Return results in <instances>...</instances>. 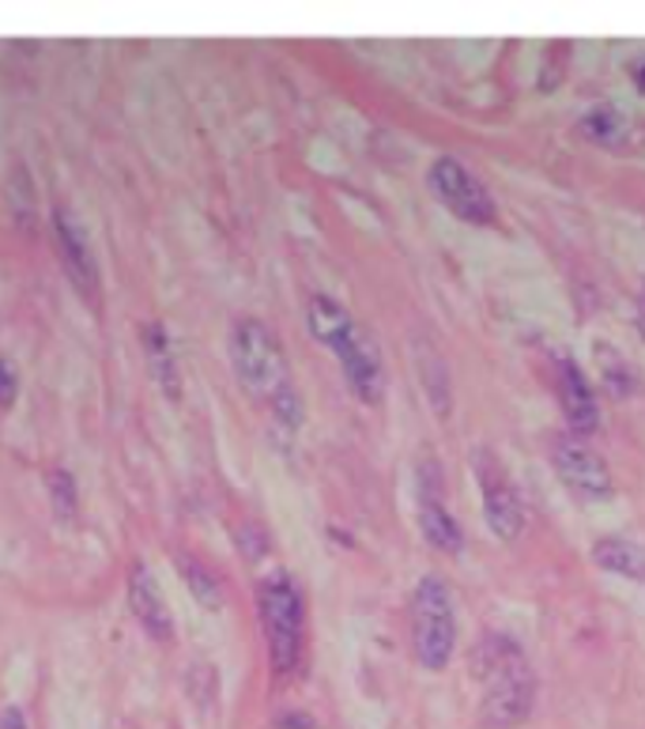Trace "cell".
Returning <instances> with one entry per match:
<instances>
[{
    "label": "cell",
    "instance_id": "6da1fadb",
    "mask_svg": "<svg viewBox=\"0 0 645 729\" xmlns=\"http://www.w3.org/2000/svg\"><path fill=\"white\" fill-rule=\"evenodd\" d=\"M472 680L480 688V722L488 729H514L536 707V673L517 639L483 631L472 650Z\"/></svg>",
    "mask_w": 645,
    "mask_h": 729
},
{
    "label": "cell",
    "instance_id": "7a4b0ae2",
    "mask_svg": "<svg viewBox=\"0 0 645 729\" xmlns=\"http://www.w3.org/2000/svg\"><path fill=\"white\" fill-rule=\"evenodd\" d=\"M230 367H235L238 382L253 393V398L268 401L273 416L283 427H299L302 419V398L291 386L287 375V355L276 340V332L257 318H242L230 329Z\"/></svg>",
    "mask_w": 645,
    "mask_h": 729
},
{
    "label": "cell",
    "instance_id": "3957f363",
    "mask_svg": "<svg viewBox=\"0 0 645 729\" xmlns=\"http://www.w3.org/2000/svg\"><path fill=\"white\" fill-rule=\"evenodd\" d=\"M257 613L268 643V662L280 677H291L302 665V650H306V608H302V593L291 582V575L276 570V575L261 578Z\"/></svg>",
    "mask_w": 645,
    "mask_h": 729
},
{
    "label": "cell",
    "instance_id": "277c9868",
    "mask_svg": "<svg viewBox=\"0 0 645 729\" xmlns=\"http://www.w3.org/2000/svg\"><path fill=\"white\" fill-rule=\"evenodd\" d=\"M412 654L430 673H442L450 665L453 650H457V616H453V601L442 578L423 575L412 593Z\"/></svg>",
    "mask_w": 645,
    "mask_h": 729
},
{
    "label": "cell",
    "instance_id": "5b68a950",
    "mask_svg": "<svg viewBox=\"0 0 645 729\" xmlns=\"http://www.w3.org/2000/svg\"><path fill=\"white\" fill-rule=\"evenodd\" d=\"M430 189H434L438 201H442L457 219H465V224L491 227L498 219V204H495V197L488 193V186H483L468 166H460L453 160V155L434 160V166H430Z\"/></svg>",
    "mask_w": 645,
    "mask_h": 729
},
{
    "label": "cell",
    "instance_id": "8992f818",
    "mask_svg": "<svg viewBox=\"0 0 645 729\" xmlns=\"http://www.w3.org/2000/svg\"><path fill=\"white\" fill-rule=\"evenodd\" d=\"M552 465L559 473V480L573 495L585 503H604L616 495V477H611L608 462L600 457V450L589 447V439L578 435H559L552 450Z\"/></svg>",
    "mask_w": 645,
    "mask_h": 729
},
{
    "label": "cell",
    "instance_id": "52a82bcc",
    "mask_svg": "<svg viewBox=\"0 0 645 729\" xmlns=\"http://www.w3.org/2000/svg\"><path fill=\"white\" fill-rule=\"evenodd\" d=\"M340 360V370H344L347 386L363 405H378L381 393H385V363H381V348L363 325H352L344 337L332 344Z\"/></svg>",
    "mask_w": 645,
    "mask_h": 729
},
{
    "label": "cell",
    "instance_id": "ba28073f",
    "mask_svg": "<svg viewBox=\"0 0 645 729\" xmlns=\"http://www.w3.org/2000/svg\"><path fill=\"white\" fill-rule=\"evenodd\" d=\"M53 242H58L61 268H65V276L72 280V288L79 291V299H84L87 306H94V311H99V306H102L99 265H94L91 242H87V235L79 231L76 216H72V212H65V209L53 212Z\"/></svg>",
    "mask_w": 645,
    "mask_h": 729
},
{
    "label": "cell",
    "instance_id": "9c48e42d",
    "mask_svg": "<svg viewBox=\"0 0 645 729\" xmlns=\"http://www.w3.org/2000/svg\"><path fill=\"white\" fill-rule=\"evenodd\" d=\"M476 477H480L483 518H488L491 533L502 537V541H514V537H521L524 506H521V495H517L514 480L506 477V469H502L495 457L480 454V462H476Z\"/></svg>",
    "mask_w": 645,
    "mask_h": 729
},
{
    "label": "cell",
    "instance_id": "30bf717a",
    "mask_svg": "<svg viewBox=\"0 0 645 729\" xmlns=\"http://www.w3.org/2000/svg\"><path fill=\"white\" fill-rule=\"evenodd\" d=\"M419 529H423L427 544H434L445 556H457L465 549V533H460V521L453 518V511L442 499V473L438 462L419 465Z\"/></svg>",
    "mask_w": 645,
    "mask_h": 729
},
{
    "label": "cell",
    "instance_id": "8fae6325",
    "mask_svg": "<svg viewBox=\"0 0 645 729\" xmlns=\"http://www.w3.org/2000/svg\"><path fill=\"white\" fill-rule=\"evenodd\" d=\"M555 390H559V405L570 424V435L589 439L596 431V424H600V409H596L593 386H589V378L581 375V367L573 360L555 363Z\"/></svg>",
    "mask_w": 645,
    "mask_h": 729
},
{
    "label": "cell",
    "instance_id": "7c38bea8",
    "mask_svg": "<svg viewBox=\"0 0 645 729\" xmlns=\"http://www.w3.org/2000/svg\"><path fill=\"white\" fill-rule=\"evenodd\" d=\"M129 608H132V616H137V624L155 639V643H170L174 639L170 605H166L155 575H151L143 564H132V570H129Z\"/></svg>",
    "mask_w": 645,
    "mask_h": 729
},
{
    "label": "cell",
    "instance_id": "4fadbf2b",
    "mask_svg": "<svg viewBox=\"0 0 645 729\" xmlns=\"http://www.w3.org/2000/svg\"><path fill=\"white\" fill-rule=\"evenodd\" d=\"M140 344H143V360H148V375L151 382L159 386L166 401H181V375H178V355H174L170 332H166L163 322H143L140 325Z\"/></svg>",
    "mask_w": 645,
    "mask_h": 729
},
{
    "label": "cell",
    "instance_id": "5bb4252c",
    "mask_svg": "<svg viewBox=\"0 0 645 729\" xmlns=\"http://www.w3.org/2000/svg\"><path fill=\"white\" fill-rule=\"evenodd\" d=\"M593 560L611 575H627L645 586V549H638V544L623 541V537H600L593 544Z\"/></svg>",
    "mask_w": 645,
    "mask_h": 729
},
{
    "label": "cell",
    "instance_id": "9a60e30c",
    "mask_svg": "<svg viewBox=\"0 0 645 729\" xmlns=\"http://www.w3.org/2000/svg\"><path fill=\"white\" fill-rule=\"evenodd\" d=\"M416 360H419V378H423L430 409H438V416H450L453 390H450V375H445V363L442 355H438V348H430L427 340H416Z\"/></svg>",
    "mask_w": 645,
    "mask_h": 729
},
{
    "label": "cell",
    "instance_id": "2e32d148",
    "mask_svg": "<svg viewBox=\"0 0 645 729\" xmlns=\"http://www.w3.org/2000/svg\"><path fill=\"white\" fill-rule=\"evenodd\" d=\"M306 322H309V332H314V337L321 340L325 348H332L355 325L352 314H347L344 306H340L337 299H329V296H314V299H309Z\"/></svg>",
    "mask_w": 645,
    "mask_h": 729
},
{
    "label": "cell",
    "instance_id": "e0dca14e",
    "mask_svg": "<svg viewBox=\"0 0 645 729\" xmlns=\"http://www.w3.org/2000/svg\"><path fill=\"white\" fill-rule=\"evenodd\" d=\"M174 567L186 575V586H189V593H193L197 601H201L204 608H219L223 605V590H219V582H215V575L208 567H201L197 560H189V556H178L174 560Z\"/></svg>",
    "mask_w": 645,
    "mask_h": 729
},
{
    "label": "cell",
    "instance_id": "ac0fdd59",
    "mask_svg": "<svg viewBox=\"0 0 645 729\" xmlns=\"http://www.w3.org/2000/svg\"><path fill=\"white\" fill-rule=\"evenodd\" d=\"M46 488H50L53 514H58L61 521H76L79 495H76V480H72V473L68 469H50V477H46Z\"/></svg>",
    "mask_w": 645,
    "mask_h": 729
},
{
    "label": "cell",
    "instance_id": "d6986e66",
    "mask_svg": "<svg viewBox=\"0 0 645 729\" xmlns=\"http://www.w3.org/2000/svg\"><path fill=\"white\" fill-rule=\"evenodd\" d=\"M581 133H585L589 140H596V144H611V140L623 137V114L611 106L589 110V114L581 117Z\"/></svg>",
    "mask_w": 645,
    "mask_h": 729
},
{
    "label": "cell",
    "instance_id": "ffe728a7",
    "mask_svg": "<svg viewBox=\"0 0 645 729\" xmlns=\"http://www.w3.org/2000/svg\"><path fill=\"white\" fill-rule=\"evenodd\" d=\"M567 65H570V42L547 46L544 68H540V91H555V87L567 80Z\"/></svg>",
    "mask_w": 645,
    "mask_h": 729
},
{
    "label": "cell",
    "instance_id": "44dd1931",
    "mask_svg": "<svg viewBox=\"0 0 645 729\" xmlns=\"http://www.w3.org/2000/svg\"><path fill=\"white\" fill-rule=\"evenodd\" d=\"M596 360H600L604 386H608V393H616V398H623V393L631 390V375H627V363L619 360V355H611L604 344L596 348Z\"/></svg>",
    "mask_w": 645,
    "mask_h": 729
},
{
    "label": "cell",
    "instance_id": "7402d4cb",
    "mask_svg": "<svg viewBox=\"0 0 645 729\" xmlns=\"http://www.w3.org/2000/svg\"><path fill=\"white\" fill-rule=\"evenodd\" d=\"M15 398H20V378H15L12 363L0 355V409H12Z\"/></svg>",
    "mask_w": 645,
    "mask_h": 729
},
{
    "label": "cell",
    "instance_id": "603a6c76",
    "mask_svg": "<svg viewBox=\"0 0 645 729\" xmlns=\"http://www.w3.org/2000/svg\"><path fill=\"white\" fill-rule=\"evenodd\" d=\"M0 729H27V715H23L20 707H4V715H0Z\"/></svg>",
    "mask_w": 645,
    "mask_h": 729
},
{
    "label": "cell",
    "instance_id": "cb8c5ba5",
    "mask_svg": "<svg viewBox=\"0 0 645 729\" xmlns=\"http://www.w3.org/2000/svg\"><path fill=\"white\" fill-rule=\"evenodd\" d=\"M280 726L283 729H317L309 718H302V715H287V718H280Z\"/></svg>",
    "mask_w": 645,
    "mask_h": 729
},
{
    "label": "cell",
    "instance_id": "d4e9b609",
    "mask_svg": "<svg viewBox=\"0 0 645 729\" xmlns=\"http://www.w3.org/2000/svg\"><path fill=\"white\" fill-rule=\"evenodd\" d=\"M638 332H642V340H645V311L638 314Z\"/></svg>",
    "mask_w": 645,
    "mask_h": 729
}]
</instances>
